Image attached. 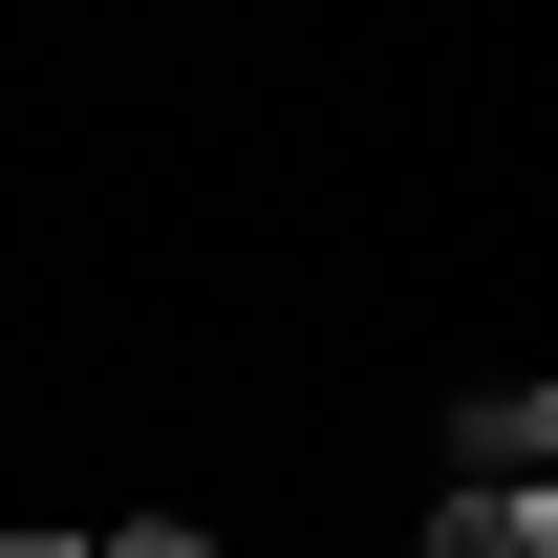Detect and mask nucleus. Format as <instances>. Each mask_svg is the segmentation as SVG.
Returning <instances> with one entry per match:
<instances>
[{"mask_svg": "<svg viewBox=\"0 0 558 558\" xmlns=\"http://www.w3.org/2000/svg\"><path fill=\"white\" fill-rule=\"evenodd\" d=\"M451 451H473V473H558V387H473Z\"/></svg>", "mask_w": 558, "mask_h": 558, "instance_id": "nucleus-2", "label": "nucleus"}, {"mask_svg": "<svg viewBox=\"0 0 558 558\" xmlns=\"http://www.w3.org/2000/svg\"><path fill=\"white\" fill-rule=\"evenodd\" d=\"M0 558H108V537H0Z\"/></svg>", "mask_w": 558, "mask_h": 558, "instance_id": "nucleus-4", "label": "nucleus"}, {"mask_svg": "<svg viewBox=\"0 0 558 558\" xmlns=\"http://www.w3.org/2000/svg\"><path fill=\"white\" fill-rule=\"evenodd\" d=\"M429 558H558V473H473L429 515Z\"/></svg>", "mask_w": 558, "mask_h": 558, "instance_id": "nucleus-1", "label": "nucleus"}, {"mask_svg": "<svg viewBox=\"0 0 558 558\" xmlns=\"http://www.w3.org/2000/svg\"><path fill=\"white\" fill-rule=\"evenodd\" d=\"M108 558H215V537H194V515H130V537H108Z\"/></svg>", "mask_w": 558, "mask_h": 558, "instance_id": "nucleus-3", "label": "nucleus"}]
</instances>
